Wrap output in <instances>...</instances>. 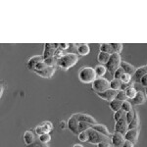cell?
<instances>
[{
	"label": "cell",
	"instance_id": "cell-51",
	"mask_svg": "<svg viewBox=\"0 0 147 147\" xmlns=\"http://www.w3.org/2000/svg\"><path fill=\"white\" fill-rule=\"evenodd\" d=\"M145 92H146V96H147V89H146V91H145Z\"/></svg>",
	"mask_w": 147,
	"mask_h": 147
},
{
	"label": "cell",
	"instance_id": "cell-4",
	"mask_svg": "<svg viewBox=\"0 0 147 147\" xmlns=\"http://www.w3.org/2000/svg\"><path fill=\"white\" fill-rule=\"evenodd\" d=\"M92 88L96 93L103 92L110 88V82H108L107 80L103 79V78H98L92 82Z\"/></svg>",
	"mask_w": 147,
	"mask_h": 147
},
{
	"label": "cell",
	"instance_id": "cell-52",
	"mask_svg": "<svg viewBox=\"0 0 147 147\" xmlns=\"http://www.w3.org/2000/svg\"><path fill=\"white\" fill-rule=\"evenodd\" d=\"M146 67H147V66H146Z\"/></svg>",
	"mask_w": 147,
	"mask_h": 147
},
{
	"label": "cell",
	"instance_id": "cell-9",
	"mask_svg": "<svg viewBox=\"0 0 147 147\" xmlns=\"http://www.w3.org/2000/svg\"><path fill=\"white\" fill-rule=\"evenodd\" d=\"M96 94L99 97H101L102 99H104V100H107L110 102L116 98V96H117V94H118V91L109 88L107 90H105L103 92H98V93H96Z\"/></svg>",
	"mask_w": 147,
	"mask_h": 147
},
{
	"label": "cell",
	"instance_id": "cell-23",
	"mask_svg": "<svg viewBox=\"0 0 147 147\" xmlns=\"http://www.w3.org/2000/svg\"><path fill=\"white\" fill-rule=\"evenodd\" d=\"M122 80H117V79H113L110 82V88L114 89V90H119L121 89V86H122Z\"/></svg>",
	"mask_w": 147,
	"mask_h": 147
},
{
	"label": "cell",
	"instance_id": "cell-50",
	"mask_svg": "<svg viewBox=\"0 0 147 147\" xmlns=\"http://www.w3.org/2000/svg\"><path fill=\"white\" fill-rule=\"evenodd\" d=\"M73 147H84V146H82V144H75Z\"/></svg>",
	"mask_w": 147,
	"mask_h": 147
},
{
	"label": "cell",
	"instance_id": "cell-28",
	"mask_svg": "<svg viewBox=\"0 0 147 147\" xmlns=\"http://www.w3.org/2000/svg\"><path fill=\"white\" fill-rule=\"evenodd\" d=\"M57 62H58V59L56 58V57H49V58H47L44 60V63L46 64L48 67H54V66L56 65Z\"/></svg>",
	"mask_w": 147,
	"mask_h": 147
},
{
	"label": "cell",
	"instance_id": "cell-13",
	"mask_svg": "<svg viewBox=\"0 0 147 147\" xmlns=\"http://www.w3.org/2000/svg\"><path fill=\"white\" fill-rule=\"evenodd\" d=\"M35 73L37 74L38 76L42 78H46V79H49L53 76V74L55 73V68L54 67H47L45 69L41 71H34Z\"/></svg>",
	"mask_w": 147,
	"mask_h": 147
},
{
	"label": "cell",
	"instance_id": "cell-14",
	"mask_svg": "<svg viewBox=\"0 0 147 147\" xmlns=\"http://www.w3.org/2000/svg\"><path fill=\"white\" fill-rule=\"evenodd\" d=\"M145 75H147V67L146 66H144V67H140V68L136 69V72H134V74L132 79H134V80L136 82H139L141 80V78Z\"/></svg>",
	"mask_w": 147,
	"mask_h": 147
},
{
	"label": "cell",
	"instance_id": "cell-33",
	"mask_svg": "<svg viewBox=\"0 0 147 147\" xmlns=\"http://www.w3.org/2000/svg\"><path fill=\"white\" fill-rule=\"evenodd\" d=\"M125 115V112H124V111L121 109V110L117 111V112H115V114H114V120H115V122H118L121 118H123L124 116Z\"/></svg>",
	"mask_w": 147,
	"mask_h": 147
},
{
	"label": "cell",
	"instance_id": "cell-36",
	"mask_svg": "<svg viewBox=\"0 0 147 147\" xmlns=\"http://www.w3.org/2000/svg\"><path fill=\"white\" fill-rule=\"evenodd\" d=\"M42 127H43V129L45 130L46 134H49V132L52 130V129H53V125H52L50 122H44L43 125H42Z\"/></svg>",
	"mask_w": 147,
	"mask_h": 147
},
{
	"label": "cell",
	"instance_id": "cell-30",
	"mask_svg": "<svg viewBox=\"0 0 147 147\" xmlns=\"http://www.w3.org/2000/svg\"><path fill=\"white\" fill-rule=\"evenodd\" d=\"M122 110L124 111V112L125 113H127V112H129V111H131L132 110V107H131V103L129 101H124L123 102V105H122Z\"/></svg>",
	"mask_w": 147,
	"mask_h": 147
},
{
	"label": "cell",
	"instance_id": "cell-3",
	"mask_svg": "<svg viewBox=\"0 0 147 147\" xmlns=\"http://www.w3.org/2000/svg\"><path fill=\"white\" fill-rule=\"evenodd\" d=\"M121 62H122V60H121L120 54H118V53L111 54L110 59H109V61L107 62V64H106V69H108L109 72L114 75L116 71L120 68Z\"/></svg>",
	"mask_w": 147,
	"mask_h": 147
},
{
	"label": "cell",
	"instance_id": "cell-21",
	"mask_svg": "<svg viewBox=\"0 0 147 147\" xmlns=\"http://www.w3.org/2000/svg\"><path fill=\"white\" fill-rule=\"evenodd\" d=\"M78 50V53L80 54V55H87V54L89 53V51H90V48H89L88 44H80L79 46H78L77 48Z\"/></svg>",
	"mask_w": 147,
	"mask_h": 147
},
{
	"label": "cell",
	"instance_id": "cell-10",
	"mask_svg": "<svg viewBox=\"0 0 147 147\" xmlns=\"http://www.w3.org/2000/svg\"><path fill=\"white\" fill-rule=\"evenodd\" d=\"M139 130L138 129H129L125 134V139L127 141H130L132 143H136L137 138H138Z\"/></svg>",
	"mask_w": 147,
	"mask_h": 147
},
{
	"label": "cell",
	"instance_id": "cell-48",
	"mask_svg": "<svg viewBox=\"0 0 147 147\" xmlns=\"http://www.w3.org/2000/svg\"><path fill=\"white\" fill-rule=\"evenodd\" d=\"M3 91H4V87H3V84H1V87H0V96H2Z\"/></svg>",
	"mask_w": 147,
	"mask_h": 147
},
{
	"label": "cell",
	"instance_id": "cell-46",
	"mask_svg": "<svg viewBox=\"0 0 147 147\" xmlns=\"http://www.w3.org/2000/svg\"><path fill=\"white\" fill-rule=\"evenodd\" d=\"M134 144L132 143V142L125 140V143H124V145H123V147H134Z\"/></svg>",
	"mask_w": 147,
	"mask_h": 147
},
{
	"label": "cell",
	"instance_id": "cell-25",
	"mask_svg": "<svg viewBox=\"0 0 147 147\" xmlns=\"http://www.w3.org/2000/svg\"><path fill=\"white\" fill-rule=\"evenodd\" d=\"M139 125V119H138V115L136 114V112H134V117L132 119L131 123L129 125V129H138Z\"/></svg>",
	"mask_w": 147,
	"mask_h": 147
},
{
	"label": "cell",
	"instance_id": "cell-44",
	"mask_svg": "<svg viewBox=\"0 0 147 147\" xmlns=\"http://www.w3.org/2000/svg\"><path fill=\"white\" fill-rule=\"evenodd\" d=\"M139 82H140V84L143 85V86H147V75L143 76V77L141 78V80Z\"/></svg>",
	"mask_w": 147,
	"mask_h": 147
},
{
	"label": "cell",
	"instance_id": "cell-15",
	"mask_svg": "<svg viewBox=\"0 0 147 147\" xmlns=\"http://www.w3.org/2000/svg\"><path fill=\"white\" fill-rule=\"evenodd\" d=\"M77 116H78V120H79L80 122L88 123V124H90V125H97V122L95 121V119H94V118H92L91 116L87 115V114L79 113V114H77Z\"/></svg>",
	"mask_w": 147,
	"mask_h": 147
},
{
	"label": "cell",
	"instance_id": "cell-38",
	"mask_svg": "<svg viewBox=\"0 0 147 147\" xmlns=\"http://www.w3.org/2000/svg\"><path fill=\"white\" fill-rule=\"evenodd\" d=\"M134 110H131V111H129V112H127V113H125V118H127V122L129 123V125L131 123V121L132 119H134Z\"/></svg>",
	"mask_w": 147,
	"mask_h": 147
},
{
	"label": "cell",
	"instance_id": "cell-18",
	"mask_svg": "<svg viewBox=\"0 0 147 147\" xmlns=\"http://www.w3.org/2000/svg\"><path fill=\"white\" fill-rule=\"evenodd\" d=\"M122 105H123V101L118 100V99H114V100L109 102V107L111 108V110L114 111V112H117L122 109Z\"/></svg>",
	"mask_w": 147,
	"mask_h": 147
},
{
	"label": "cell",
	"instance_id": "cell-43",
	"mask_svg": "<svg viewBox=\"0 0 147 147\" xmlns=\"http://www.w3.org/2000/svg\"><path fill=\"white\" fill-rule=\"evenodd\" d=\"M28 147H46L44 145V143H42V142H34L32 144H30V145H28Z\"/></svg>",
	"mask_w": 147,
	"mask_h": 147
},
{
	"label": "cell",
	"instance_id": "cell-37",
	"mask_svg": "<svg viewBox=\"0 0 147 147\" xmlns=\"http://www.w3.org/2000/svg\"><path fill=\"white\" fill-rule=\"evenodd\" d=\"M130 80H131V76L129 75V74H124L121 78V80H122L123 84H129L130 82Z\"/></svg>",
	"mask_w": 147,
	"mask_h": 147
},
{
	"label": "cell",
	"instance_id": "cell-19",
	"mask_svg": "<svg viewBox=\"0 0 147 147\" xmlns=\"http://www.w3.org/2000/svg\"><path fill=\"white\" fill-rule=\"evenodd\" d=\"M91 129H93L94 130H96V131L100 132L101 134H103V136H105L107 137L110 136V132L108 131L107 127H106L105 125H100V124L94 125H92Z\"/></svg>",
	"mask_w": 147,
	"mask_h": 147
},
{
	"label": "cell",
	"instance_id": "cell-2",
	"mask_svg": "<svg viewBox=\"0 0 147 147\" xmlns=\"http://www.w3.org/2000/svg\"><path fill=\"white\" fill-rule=\"evenodd\" d=\"M96 74L94 69L90 67L82 68L79 72V79L84 84H92L96 80Z\"/></svg>",
	"mask_w": 147,
	"mask_h": 147
},
{
	"label": "cell",
	"instance_id": "cell-49",
	"mask_svg": "<svg viewBox=\"0 0 147 147\" xmlns=\"http://www.w3.org/2000/svg\"><path fill=\"white\" fill-rule=\"evenodd\" d=\"M65 124H66L65 122H61V125H60V127H62V129H65Z\"/></svg>",
	"mask_w": 147,
	"mask_h": 147
},
{
	"label": "cell",
	"instance_id": "cell-1",
	"mask_svg": "<svg viewBox=\"0 0 147 147\" xmlns=\"http://www.w3.org/2000/svg\"><path fill=\"white\" fill-rule=\"evenodd\" d=\"M79 61V57H78L76 54L74 53H69L66 54V55H63L58 58V62H57V65L59 67L65 69V70H68V69L72 68L73 66H75L76 64Z\"/></svg>",
	"mask_w": 147,
	"mask_h": 147
},
{
	"label": "cell",
	"instance_id": "cell-26",
	"mask_svg": "<svg viewBox=\"0 0 147 147\" xmlns=\"http://www.w3.org/2000/svg\"><path fill=\"white\" fill-rule=\"evenodd\" d=\"M94 71H95V74H96L97 77L101 78L106 74V72H107V69H106V67H104L103 65H98L94 68Z\"/></svg>",
	"mask_w": 147,
	"mask_h": 147
},
{
	"label": "cell",
	"instance_id": "cell-31",
	"mask_svg": "<svg viewBox=\"0 0 147 147\" xmlns=\"http://www.w3.org/2000/svg\"><path fill=\"white\" fill-rule=\"evenodd\" d=\"M79 140L82 142H85V141H88V131H82L80 132L79 134Z\"/></svg>",
	"mask_w": 147,
	"mask_h": 147
},
{
	"label": "cell",
	"instance_id": "cell-12",
	"mask_svg": "<svg viewBox=\"0 0 147 147\" xmlns=\"http://www.w3.org/2000/svg\"><path fill=\"white\" fill-rule=\"evenodd\" d=\"M59 46V44H52V43H46L45 44V49H44V60L49 57H53L54 52H55L56 48Z\"/></svg>",
	"mask_w": 147,
	"mask_h": 147
},
{
	"label": "cell",
	"instance_id": "cell-5",
	"mask_svg": "<svg viewBox=\"0 0 147 147\" xmlns=\"http://www.w3.org/2000/svg\"><path fill=\"white\" fill-rule=\"evenodd\" d=\"M87 131H88V142L91 144H96L97 145L100 142L105 141L108 139L107 136H103V134H101L100 132L94 130L93 129H89Z\"/></svg>",
	"mask_w": 147,
	"mask_h": 147
},
{
	"label": "cell",
	"instance_id": "cell-17",
	"mask_svg": "<svg viewBox=\"0 0 147 147\" xmlns=\"http://www.w3.org/2000/svg\"><path fill=\"white\" fill-rule=\"evenodd\" d=\"M24 141H25V143L27 144V145L32 144L35 141L34 134H32V131H30V130H27V131L24 134Z\"/></svg>",
	"mask_w": 147,
	"mask_h": 147
},
{
	"label": "cell",
	"instance_id": "cell-11",
	"mask_svg": "<svg viewBox=\"0 0 147 147\" xmlns=\"http://www.w3.org/2000/svg\"><path fill=\"white\" fill-rule=\"evenodd\" d=\"M43 61H44V57L41 56V55H36V56L32 57V58L28 61V65H27L28 69L34 71L37 64L40 63V62H43Z\"/></svg>",
	"mask_w": 147,
	"mask_h": 147
},
{
	"label": "cell",
	"instance_id": "cell-6",
	"mask_svg": "<svg viewBox=\"0 0 147 147\" xmlns=\"http://www.w3.org/2000/svg\"><path fill=\"white\" fill-rule=\"evenodd\" d=\"M129 130V123L127 122V118H125V115L123 118L116 122L115 125V132H119V134H124Z\"/></svg>",
	"mask_w": 147,
	"mask_h": 147
},
{
	"label": "cell",
	"instance_id": "cell-35",
	"mask_svg": "<svg viewBox=\"0 0 147 147\" xmlns=\"http://www.w3.org/2000/svg\"><path fill=\"white\" fill-rule=\"evenodd\" d=\"M127 95H125V91H123V90H120L118 91V94L117 96H116V99H118V100H121V101H125L127 100Z\"/></svg>",
	"mask_w": 147,
	"mask_h": 147
},
{
	"label": "cell",
	"instance_id": "cell-41",
	"mask_svg": "<svg viewBox=\"0 0 147 147\" xmlns=\"http://www.w3.org/2000/svg\"><path fill=\"white\" fill-rule=\"evenodd\" d=\"M47 67H48V66H47L46 64L44 63V61H43V62H40V63L37 64L36 67H35V70L34 71H41V70H43V69H45Z\"/></svg>",
	"mask_w": 147,
	"mask_h": 147
},
{
	"label": "cell",
	"instance_id": "cell-39",
	"mask_svg": "<svg viewBox=\"0 0 147 147\" xmlns=\"http://www.w3.org/2000/svg\"><path fill=\"white\" fill-rule=\"evenodd\" d=\"M124 74H125L124 70H123L122 68H119L115 72V74H114V78H115V79H117V80H121V78H122V76L124 75Z\"/></svg>",
	"mask_w": 147,
	"mask_h": 147
},
{
	"label": "cell",
	"instance_id": "cell-27",
	"mask_svg": "<svg viewBox=\"0 0 147 147\" xmlns=\"http://www.w3.org/2000/svg\"><path fill=\"white\" fill-rule=\"evenodd\" d=\"M92 127V125L88 124V123L85 122H80L79 123V132H82V131H86Z\"/></svg>",
	"mask_w": 147,
	"mask_h": 147
},
{
	"label": "cell",
	"instance_id": "cell-32",
	"mask_svg": "<svg viewBox=\"0 0 147 147\" xmlns=\"http://www.w3.org/2000/svg\"><path fill=\"white\" fill-rule=\"evenodd\" d=\"M51 140V136L49 134H44L42 136H39V141L42 142V143H48L49 141Z\"/></svg>",
	"mask_w": 147,
	"mask_h": 147
},
{
	"label": "cell",
	"instance_id": "cell-40",
	"mask_svg": "<svg viewBox=\"0 0 147 147\" xmlns=\"http://www.w3.org/2000/svg\"><path fill=\"white\" fill-rule=\"evenodd\" d=\"M35 134H38V136H42V134H46V132H45V130H44L43 127H42V125H39V127H35Z\"/></svg>",
	"mask_w": 147,
	"mask_h": 147
},
{
	"label": "cell",
	"instance_id": "cell-8",
	"mask_svg": "<svg viewBox=\"0 0 147 147\" xmlns=\"http://www.w3.org/2000/svg\"><path fill=\"white\" fill-rule=\"evenodd\" d=\"M111 141H112L113 147H123L125 139L124 134H119V132H114L111 136Z\"/></svg>",
	"mask_w": 147,
	"mask_h": 147
},
{
	"label": "cell",
	"instance_id": "cell-16",
	"mask_svg": "<svg viewBox=\"0 0 147 147\" xmlns=\"http://www.w3.org/2000/svg\"><path fill=\"white\" fill-rule=\"evenodd\" d=\"M120 68H122L125 74H129V75H130V76L134 75V72H136V70L134 66L130 65V64H129L127 62H125V61H122V62H121Z\"/></svg>",
	"mask_w": 147,
	"mask_h": 147
},
{
	"label": "cell",
	"instance_id": "cell-45",
	"mask_svg": "<svg viewBox=\"0 0 147 147\" xmlns=\"http://www.w3.org/2000/svg\"><path fill=\"white\" fill-rule=\"evenodd\" d=\"M131 85H132V84H130V82H129V84H122V86H121V90L125 91L127 88L131 87Z\"/></svg>",
	"mask_w": 147,
	"mask_h": 147
},
{
	"label": "cell",
	"instance_id": "cell-22",
	"mask_svg": "<svg viewBox=\"0 0 147 147\" xmlns=\"http://www.w3.org/2000/svg\"><path fill=\"white\" fill-rule=\"evenodd\" d=\"M100 51L101 52H104V53H108V54H113L115 53L112 48V45L111 43H102L100 44Z\"/></svg>",
	"mask_w": 147,
	"mask_h": 147
},
{
	"label": "cell",
	"instance_id": "cell-29",
	"mask_svg": "<svg viewBox=\"0 0 147 147\" xmlns=\"http://www.w3.org/2000/svg\"><path fill=\"white\" fill-rule=\"evenodd\" d=\"M136 93H137V91L136 90V88L134 87H129V88H127V90H125V95H127V98H129V99H132L134 96L136 95Z\"/></svg>",
	"mask_w": 147,
	"mask_h": 147
},
{
	"label": "cell",
	"instance_id": "cell-7",
	"mask_svg": "<svg viewBox=\"0 0 147 147\" xmlns=\"http://www.w3.org/2000/svg\"><path fill=\"white\" fill-rule=\"evenodd\" d=\"M79 123H80V121L78 120L77 114H74L72 117L69 119L68 123H67L68 127L71 129V131H73L75 134H80L79 132Z\"/></svg>",
	"mask_w": 147,
	"mask_h": 147
},
{
	"label": "cell",
	"instance_id": "cell-47",
	"mask_svg": "<svg viewBox=\"0 0 147 147\" xmlns=\"http://www.w3.org/2000/svg\"><path fill=\"white\" fill-rule=\"evenodd\" d=\"M59 47H60L61 49H67L69 47V44L68 43H60L59 44Z\"/></svg>",
	"mask_w": 147,
	"mask_h": 147
},
{
	"label": "cell",
	"instance_id": "cell-42",
	"mask_svg": "<svg viewBox=\"0 0 147 147\" xmlns=\"http://www.w3.org/2000/svg\"><path fill=\"white\" fill-rule=\"evenodd\" d=\"M97 147H111V144L109 143L108 140H105L97 144Z\"/></svg>",
	"mask_w": 147,
	"mask_h": 147
},
{
	"label": "cell",
	"instance_id": "cell-20",
	"mask_svg": "<svg viewBox=\"0 0 147 147\" xmlns=\"http://www.w3.org/2000/svg\"><path fill=\"white\" fill-rule=\"evenodd\" d=\"M144 101H145V97H144V94L142 92H137L136 95L131 99L132 104L134 105H140V104H143Z\"/></svg>",
	"mask_w": 147,
	"mask_h": 147
},
{
	"label": "cell",
	"instance_id": "cell-34",
	"mask_svg": "<svg viewBox=\"0 0 147 147\" xmlns=\"http://www.w3.org/2000/svg\"><path fill=\"white\" fill-rule=\"evenodd\" d=\"M111 45H112V48L115 53L120 54V52L122 51V49H123L122 43H111Z\"/></svg>",
	"mask_w": 147,
	"mask_h": 147
},
{
	"label": "cell",
	"instance_id": "cell-24",
	"mask_svg": "<svg viewBox=\"0 0 147 147\" xmlns=\"http://www.w3.org/2000/svg\"><path fill=\"white\" fill-rule=\"evenodd\" d=\"M110 54L108 53H104V52H101L98 54V57H97V59H98V61L100 62L101 64H107V62L109 61V59H110Z\"/></svg>",
	"mask_w": 147,
	"mask_h": 147
}]
</instances>
